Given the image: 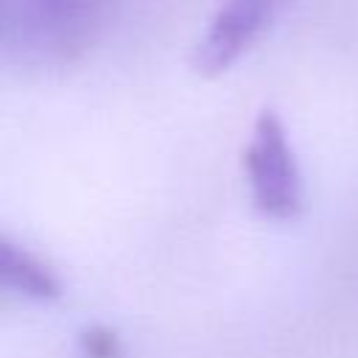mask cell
Listing matches in <instances>:
<instances>
[{"label":"cell","instance_id":"cell-3","mask_svg":"<svg viewBox=\"0 0 358 358\" xmlns=\"http://www.w3.org/2000/svg\"><path fill=\"white\" fill-rule=\"evenodd\" d=\"M288 3L291 0H221L193 48V70L204 78L227 73L268 34Z\"/></svg>","mask_w":358,"mask_h":358},{"label":"cell","instance_id":"cell-4","mask_svg":"<svg viewBox=\"0 0 358 358\" xmlns=\"http://www.w3.org/2000/svg\"><path fill=\"white\" fill-rule=\"evenodd\" d=\"M0 294L56 299L62 296V282L42 257L28 252L17 241L0 235Z\"/></svg>","mask_w":358,"mask_h":358},{"label":"cell","instance_id":"cell-1","mask_svg":"<svg viewBox=\"0 0 358 358\" xmlns=\"http://www.w3.org/2000/svg\"><path fill=\"white\" fill-rule=\"evenodd\" d=\"M103 0H22L14 8L17 48L45 64H67L87 53L101 28Z\"/></svg>","mask_w":358,"mask_h":358},{"label":"cell","instance_id":"cell-5","mask_svg":"<svg viewBox=\"0 0 358 358\" xmlns=\"http://www.w3.org/2000/svg\"><path fill=\"white\" fill-rule=\"evenodd\" d=\"M81 352L84 358H123V344L115 330L95 324L81 333Z\"/></svg>","mask_w":358,"mask_h":358},{"label":"cell","instance_id":"cell-2","mask_svg":"<svg viewBox=\"0 0 358 358\" xmlns=\"http://www.w3.org/2000/svg\"><path fill=\"white\" fill-rule=\"evenodd\" d=\"M243 171L255 207L274 218L291 221L305 207V182L282 120L263 109L243 148Z\"/></svg>","mask_w":358,"mask_h":358}]
</instances>
